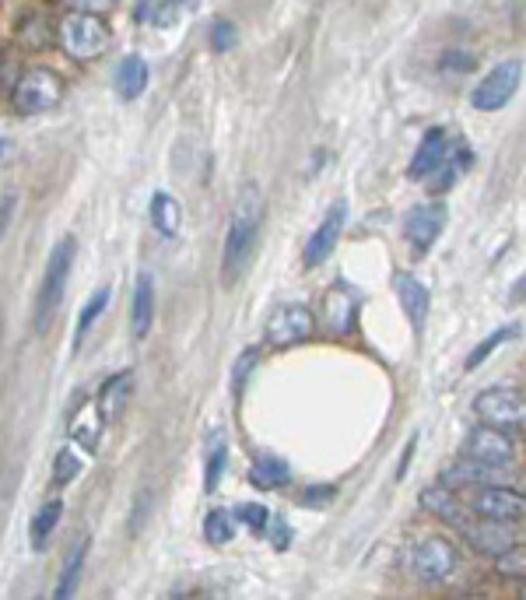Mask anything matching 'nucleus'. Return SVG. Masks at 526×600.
<instances>
[{"label":"nucleus","instance_id":"58836bf2","mask_svg":"<svg viewBox=\"0 0 526 600\" xmlns=\"http://www.w3.org/2000/svg\"><path fill=\"white\" fill-rule=\"evenodd\" d=\"M15 204H18V197H15V193H8V197H4V204H0V236H4V232H8L11 215H15Z\"/></svg>","mask_w":526,"mask_h":600},{"label":"nucleus","instance_id":"f3484780","mask_svg":"<svg viewBox=\"0 0 526 600\" xmlns=\"http://www.w3.org/2000/svg\"><path fill=\"white\" fill-rule=\"evenodd\" d=\"M418 506L425 509L428 516H435V520H439V523H446V527H456V530H460L463 523H467V513H463L460 499H456L453 488H446V485H442V481H439V485L421 488Z\"/></svg>","mask_w":526,"mask_h":600},{"label":"nucleus","instance_id":"a878e982","mask_svg":"<svg viewBox=\"0 0 526 600\" xmlns=\"http://www.w3.org/2000/svg\"><path fill=\"white\" fill-rule=\"evenodd\" d=\"M60 520H64V502H60V499L43 502V509H39L36 520H32V548L43 551L46 544H50V537L57 534Z\"/></svg>","mask_w":526,"mask_h":600},{"label":"nucleus","instance_id":"9b49d317","mask_svg":"<svg viewBox=\"0 0 526 600\" xmlns=\"http://www.w3.org/2000/svg\"><path fill=\"white\" fill-rule=\"evenodd\" d=\"M470 509H474V516H484V520L519 523V520H526V495L516 492V488H505V485H481V488H474Z\"/></svg>","mask_w":526,"mask_h":600},{"label":"nucleus","instance_id":"4468645a","mask_svg":"<svg viewBox=\"0 0 526 600\" xmlns=\"http://www.w3.org/2000/svg\"><path fill=\"white\" fill-rule=\"evenodd\" d=\"M449 144H453L449 130H442V127L425 130V137H421L418 151H414V158H411V169H407V176H411V179H432L435 172L442 169V162L449 158Z\"/></svg>","mask_w":526,"mask_h":600},{"label":"nucleus","instance_id":"f03ea898","mask_svg":"<svg viewBox=\"0 0 526 600\" xmlns=\"http://www.w3.org/2000/svg\"><path fill=\"white\" fill-rule=\"evenodd\" d=\"M74 253H78V243L67 236V239H60V243L53 246L50 260H46L43 285H39L36 309H32V334H36V337H43L46 330H50L53 316H57L60 302H64V288H67V278H71Z\"/></svg>","mask_w":526,"mask_h":600},{"label":"nucleus","instance_id":"c756f323","mask_svg":"<svg viewBox=\"0 0 526 600\" xmlns=\"http://www.w3.org/2000/svg\"><path fill=\"white\" fill-rule=\"evenodd\" d=\"M106 306H109V288H99V292L92 295V302H88V306L81 309V316H78V330H74V348H81L85 334L92 330V323L99 320L102 313H106Z\"/></svg>","mask_w":526,"mask_h":600},{"label":"nucleus","instance_id":"7c9ffc66","mask_svg":"<svg viewBox=\"0 0 526 600\" xmlns=\"http://www.w3.org/2000/svg\"><path fill=\"white\" fill-rule=\"evenodd\" d=\"M495 569H498V576L512 579V583H526V548L523 544L502 551V555L495 558Z\"/></svg>","mask_w":526,"mask_h":600},{"label":"nucleus","instance_id":"bb28decb","mask_svg":"<svg viewBox=\"0 0 526 600\" xmlns=\"http://www.w3.org/2000/svg\"><path fill=\"white\" fill-rule=\"evenodd\" d=\"M516 334H519V323H509V327H498V330H491V334L484 337V341L477 344V348L467 355V362H463V369H467V372H474L477 365H484V358H488L491 351H495V348H502V344H505V341H512V337H516Z\"/></svg>","mask_w":526,"mask_h":600},{"label":"nucleus","instance_id":"a19ab883","mask_svg":"<svg viewBox=\"0 0 526 600\" xmlns=\"http://www.w3.org/2000/svg\"><path fill=\"white\" fill-rule=\"evenodd\" d=\"M0 155H4V141H0Z\"/></svg>","mask_w":526,"mask_h":600},{"label":"nucleus","instance_id":"ddd939ff","mask_svg":"<svg viewBox=\"0 0 526 600\" xmlns=\"http://www.w3.org/2000/svg\"><path fill=\"white\" fill-rule=\"evenodd\" d=\"M460 534L467 537L470 548H474L477 555H484V558H498L502 551H509V548H516V544H519V530L512 527V523L484 520V516H481V523H463Z\"/></svg>","mask_w":526,"mask_h":600},{"label":"nucleus","instance_id":"e433bc0d","mask_svg":"<svg viewBox=\"0 0 526 600\" xmlns=\"http://www.w3.org/2000/svg\"><path fill=\"white\" fill-rule=\"evenodd\" d=\"M334 488L330 485H320V488H306V495H302V502H306V506H316V509H323L327 506L330 499H334Z\"/></svg>","mask_w":526,"mask_h":600},{"label":"nucleus","instance_id":"1a4fd4ad","mask_svg":"<svg viewBox=\"0 0 526 600\" xmlns=\"http://www.w3.org/2000/svg\"><path fill=\"white\" fill-rule=\"evenodd\" d=\"M463 457L477 460L484 467H512L516 464V443L505 429H495V425H474L463 439Z\"/></svg>","mask_w":526,"mask_h":600},{"label":"nucleus","instance_id":"6e6552de","mask_svg":"<svg viewBox=\"0 0 526 600\" xmlns=\"http://www.w3.org/2000/svg\"><path fill=\"white\" fill-rule=\"evenodd\" d=\"M316 330L313 309L302 306V302H288V306H278L263 327V341L271 348H295V344L309 341Z\"/></svg>","mask_w":526,"mask_h":600},{"label":"nucleus","instance_id":"7ed1b4c3","mask_svg":"<svg viewBox=\"0 0 526 600\" xmlns=\"http://www.w3.org/2000/svg\"><path fill=\"white\" fill-rule=\"evenodd\" d=\"M57 36L64 53L74 60H99L113 46L109 25L99 15H88V11H71V15L60 18Z\"/></svg>","mask_w":526,"mask_h":600},{"label":"nucleus","instance_id":"c85d7f7f","mask_svg":"<svg viewBox=\"0 0 526 600\" xmlns=\"http://www.w3.org/2000/svg\"><path fill=\"white\" fill-rule=\"evenodd\" d=\"M204 534H207V544H214V548L228 544L235 537V513H225V509H214V513H207Z\"/></svg>","mask_w":526,"mask_h":600},{"label":"nucleus","instance_id":"9d476101","mask_svg":"<svg viewBox=\"0 0 526 600\" xmlns=\"http://www.w3.org/2000/svg\"><path fill=\"white\" fill-rule=\"evenodd\" d=\"M449 222V208L442 200H428V204H418L404 215V239L414 250V257H425L435 246V239L442 236Z\"/></svg>","mask_w":526,"mask_h":600},{"label":"nucleus","instance_id":"0eeeda50","mask_svg":"<svg viewBox=\"0 0 526 600\" xmlns=\"http://www.w3.org/2000/svg\"><path fill=\"white\" fill-rule=\"evenodd\" d=\"M411 569L421 583H446L460 569V555L446 537H421L411 548Z\"/></svg>","mask_w":526,"mask_h":600},{"label":"nucleus","instance_id":"4c0bfd02","mask_svg":"<svg viewBox=\"0 0 526 600\" xmlns=\"http://www.w3.org/2000/svg\"><path fill=\"white\" fill-rule=\"evenodd\" d=\"M64 4H67L71 11H88V15H95V11L109 8L113 0H64Z\"/></svg>","mask_w":526,"mask_h":600},{"label":"nucleus","instance_id":"c9c22d12","mask_svg":"<svg viewBox=\"0 0 526 600\" xmlns=\"http://www.w3.org/2000/svg\"><path fill=\"white\" fill-rule=\"evenodd\" d=\"M43 18H29V22H25V32H22V39L29 46H43L46 39H50V32H43Z\"/></svg>","mask_w":526,"mask_h":600},{"label":"nucleus","instance_id":"dca6fc26","mask_svg":"<svg viewBox=\"0 0 526 600\" xmlns=\"http://www.w3.org/2000/svg\"><path fill=\"white\" fill-rule=\"evenodd\" d=\"M358 320V299L348 285H334L323 295V323H327L330 334H351Z\"/></svg>","mask_w":526,"mask_h":600},{"label":"nucleus","instance_id":"473e14b6","mask_svg":"<svg viewBox=\"0 0 526 600\" xmlns=\"http://www.w3.org/2000/svg\"><path fill=\"white\" fill-rule=\"evenodd\" d=\"M235 516H239L253 534H263V530L271 527V513H267V506H260V502H242V506L235 509Z\"/></svg>","mask_w":526,"mask_h":600},{"label":"nucleus","instance_id":"6ab92c4d","mask_svg":"<svg viewBox=\"0 0 526 600\" xmlns=\"http://www.w3.org/2000/svg\"><path fill=\"white\" fill-rule=\"evenodd\" d=\"M151 323H155V278L141 274L134 285V313H130V330L137 341L151 334Z\"/></svg>","mask_w":526,"mask_h":600},{"label":"nucleus","instance_id":"f257e3e1","mask_svg":"<svg viewBox=\"0 0 526 600\" xmlns=\"http://www.w3.org/2000/svg\"><path fill=\"white\" fill-rule=\"evenodd\" d=\"M260 225H263V197L260 186L246 183L239 190V200L232 208V222H228L225 253H221V281L228 288L239 285V278L253 264V250L260 243Z\"/></svg>","mask_w":526,"mask_h":600},{"label":"nucleus","instance_id":"a211bd4d","mask_svg":"<svg viewBox=\"0 0 526 600\" xmlns=\"http://www.w3.org/2000/svg\"><path fill=\"white\" fill-rule=\"evenodd\" d=\"M130 386H134V376H130V372H116V376H109L106 383H102V390L95 393V408H99L106 425L123 415V408H127V400H130Z\"/></svg>","mask_w":526,"mask_h":600},{"label":"nucleus","instance_id":"72a5a7b5","mask_svg":"<svg viewBox=\"0 0 526 600\" xmlns=\"http://www.w3.org/2000/svg\"><path fill=\"white\" fill-rule=\"evenodd\" d=\"M256 362H260V351H256V348H246L239 358H235V369H232V393H235V397L242 393V386H246L249 372L256 369Z\"/></svg>","mask_w":526,"mask_h":600},{"label":"nucleus","instance_id":"5701e85b","mask_svg":"<svg viewBox=\"0 0 526 600\" xmlns=\"http://www.w3.org/2000/svg\"><path fill=\"white\" fill-rule=\"evenodd\" d=\"M144 88H148V64H144V57H123L120 67H116V92H120V99L127 102L141 99Z\"/></svg>","mask_w":526,"mask_h":600},{"label":"nucleus","instance_id":"412c9836","mask_svg":"<svg viewBox=\"0 0 526 600\" xmlns=\"http://www.w3.org/2000/svg\"><path fill=\"white\" fill-rule=\"evenodd\" d=\"M249 481L256 488H263V492H274V488H285L292 481V467L281 457H274V453H260L253 460V467H249Z\"/></svg>","mask_w":526,"mask_h":600},{"label":"nucleus","instance_id":"cd10ccee","mask_svg":"<svg viewBox=\"0 0 526 600\" xmlns=\"http://www.w3.org/2000/svg\"><path fill=\"white\" fill-rule=\"evenodd\" d=\"M102 429H106V422H102V415H99V408H88V415H81L78 422L71 425V432H74V439H78L81 446H85L88 453L99 446V436H102Z\"/></svg>","mask_w":526,"mask_h":600},{"label":"nucleus","instance_id":"20e7f679","mask_svg":"<svg viewBox=\"0 0 526 600\" xmlns=\"http://www.w3.org/2000/svg\"><path fill=\"white\" fill-rule=\"evenodd\" d=\"M64 99V78L50 67H29L22 71V78L15 81V92H11V102H15L18 113L36 116V113H50L53 106H60Z\"/></svg>","mask_w":526,"mask_h":600},{"label":"nucleus","instance_id":"f8f14e48","mask_svg":"<svg viewBox=\"0 0 526 600\" xmlns=\"http://www.w3.org/2000/svg\"><path fill=\"white\" fill-rule=\"evenodd\" d=\"M344 225H348V200H337L334 208L327 211V218H323V222L316 225L313 236H309L306 253H302V264H306V267H323V264H327L330 253H334L337 243H341Z\"/></svg>","mask_w":526,"mask_h":600},{"label":"nucleus","instance_id":"79ce46f5","mask_svg":"<svg viewBox=\"0 0 526 600\" xmlns=\"http://www.w3.org/2000/svg\"><path fill=\"white\" fill-rule=\"evenodd\" d=\"M523 597H526V583H523Z\"/></svg>","mask_w":526,"mask_h":600},{"label":"nucleus","instance_id":"f704fd0d","mask_svg":"<svg viewBox=\"0 0 526 600\" xmlns=\"http://www.w3.org/2000/svg\"><path fill=\"white\" fill-rule=\"evenodd\" d=\"M235 43H239V32H235L232 22H214L211 25V50L214 53L235 50Z\"/></svg>","mask_w":526,"mask_h":600},{"label":"nucleus","instance_id":"423d86ee","mask_svg":"<svg viewBox=\"0 0 526 600\" xmlns=\"http://www.w3.org/2000/svg\"><path fill=\"white\" fill-rule=\"evenodd\" d=\"M474 415L495 429H519L526 425V397L509 386H488L474 397Z\"/></svg>","mask_w":526,"mask_h":600},{"label":"nucleus","instance_id":"ea45409f","mask_svg":"<svg viewBox=\"0 0 526 600\" xmlns=\"http://www.w3.org/2000/svg\"><path fill=\"white\" fill-rule=\"evenodd\" d=\"M292 530H288V523L285 520H278L274 523V548H288V541H292Z\"/></svg>","mask_w":526,"mask_h":600},{"label":"nucleus","instance_id":"4be33fe9","mask_svg":"<svg viewBox=\"0 0 526 600\" xmlns=\"http://www.w3.org/2000/svg\"><path fill=\"white\" fill-rule=\"evenodd\" d=\"M88 551H92V537H81V541L71 548V555L64 558V569H60L57 590H53V597H57V600H67L74 590H78L81 572H85V562H88Z\"/></svg>","mask_w":526,"mask_h":600},{"label":"nucleus","instance_id":"2f4dec72","mask_svg":"<svg viewBox=\"0 0 526 600\" xmlns=\"http://www.w3.org/2000/svg\"><path fill=\"white\" fill-rule=\"evenodd\" d=\"M81 457L71 450V446H64V450L57 453V460H53V485H71L74 478L81 474Z\"/></svg>","mask_w":526,"mask_h":600},{"label":"nucleus","instance_id":"39448f33","mask_svg":"<svg viewBox=\"0 0 526 600\" xmlns=\"http://www.w3.org/2000/svg\"><path fill=\"white\" fill-rule=\"evenodd\" d=\"M519 85H523V64H519V60H502V64H495L474 85L470 106H474L477 113H495V109L509 106L512 95L519 92Z\"/></svg>","mask_w":526,"mask_h":600},{"label":"nucleus","instance_id":"b1692460","mask_svg":"<svg viewBox=\"0 0 526 600\" xmlns=\"http://www.w3.org/2000/svg\"><path fill=\"white\" fill-rule=\"evenodd\" d=\"M228 467V439L221 429L211 432V443H207V464H204V488L207 492H218L221 478H225Z\"/></svg>","mask_w":526,"mask_h":600},{"label":"nucleus","instance_id":"393cba45","mask_svg":"<svg viewBox=\"0 0 526 600\" xmlns=\"http://www.w3.org/2000/svg\"><path fill=\"white\" fill-rule=\"evenodd\" d=\"M151 222H155V229L162 232V236H176L179 232L183 211H179V200L172 197V193L158 190L155 197H151Z\"/></svg>","mask_w":526,"mask_h":600},{"label":"nucleus","instance_id":"aec40b11","mask_svg":"<svg viewBox=\"0 0 526 600\" xmlns=\"http://www.w3.org/2000/svg\"><path fill=\"white\" fill-rule=\"evenodd\" d=\"M442 485L446 488H481L495 478V467H484L477 460L463 457V460H453L449 467H442Z\"/></svg>","mask_w":526,"mask_h":600},{"label":"nucleus","instance_id":"2eb2a0df","mask_svg":"<svg viewBox=\"0 0 526 600\" xmlns=\"http://www.w3.org/2000/svg\"><path fill=\"white\" fill-rule=\"evenodd\" d=\"M393 292H397L400 309H404L407 320H411L414 334L421 337V330H425V320H428V306H432V295H428V288L421 285L414 274L397 271V274H393Z\"/></svg>","mask_w":526,"mask_h":600}]
</instances>
